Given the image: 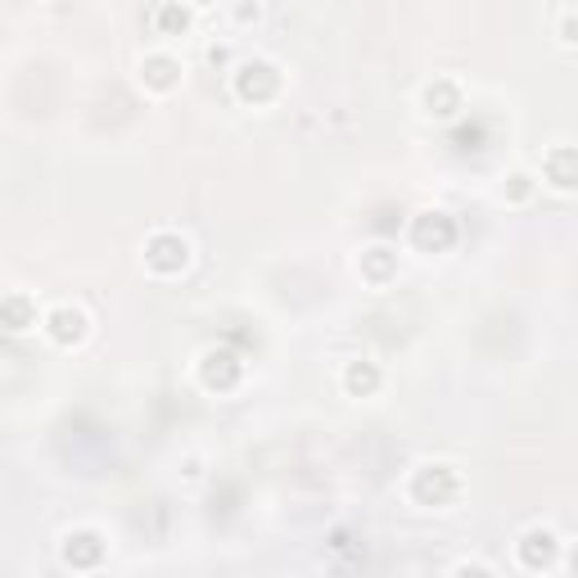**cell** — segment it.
Returning <instances> with one entry per match:
<instances>
[{
  "label": "cell",
  "instance_id": "1",
  "mask_svg": "<svg viewBox=\"0 0 578 578\" xmlns=\"http://www.w3.org/2000/svg\"><path fill=\"white\" fill-rule=\"evenodd\" d=\"M231 96L249 109H267L285 96V68L267 54H253V59H236L231 63Z\"/></svg>",
  "mask_w": 578,
  "mask_h": 578
},
{
  "label": "cell",
  "instance_id": "2",
  "mask_svg": "<svg viewBox=\"0 0 578 578\" xmlns=\"http://www.w3.org/2000/svg\"><path fill=\"white\" fill-rule=\"evenodd\" d=\"M407 497H411V506H425V511L452 506L461 497V470L452 461H420L407 479Z\"/></svg>",
  "mask_w": 578,
  "mask_h": 578
},
{
  "label": "cell",
  "instance_id": "3",
  "mask_svg": "<svg viewBox=\"0 0 578 578\" xmlns=\"http://www.w3.org/2000/svg\"><path fill=\"white\" fill-rule=\"evenodd\" d=\"M140 262H144V271L159 276V280H177V276L190 271V262H195V245H190L181 231L163 227V231H150V236H144Z\"/></svg>",
  "mask_w": 578,
  "mask_h": 578
},
{
  "label": "cell",
  "instance_id": "4",
  "mask_svg": "<svg viewBox=\"0 0 578 578\" xmlns=\"http://www.w3.org/2000/svg\"><path fill=\"white\" fill-rule=\"evenodd\" d=\"M136 82H140L144 96L168 100L186 82V63L172 50H150V54H140V63H136Z\"/></svg>",
  "mask_w": 578,
  "mask_h": 578
},
{
  "label": "cell",
  "instance_id": "5",
  "mask_svg": "<svg viewBox=\"0 0 578 578\" xmlns=\"http://www.w3.org/2000/svg\"><path fill=\"white\" fill-rule=\"evenodd\" d=\"M199 385L208 389V393H217V398H222V393H236L240 385H245V361H240V352H231V348H203L199 352Z\"/></svg>",
  "mask_w": 578,
  "mask_h": 578
},
{
  "label": "cell",
  "instance_id": "6",
  "mask_svg": "<svg viewBox=\"0 0 578 578\" xmlns=\"http://www.w3.org/2000/svg\"><path fill=\"white\" fill-rule=\"evenodd\" d=\"M41 335L54 348H82L91 339V312L78 303H54L50 312H41Z\"/></svg>",
  "mask_w": 578,
  "mask_h": 578
},
{
  "label": "cell",
  "instance_id": "7",
  "mask_svg": "<svg viewBox=\"0 0 578 578\" xmlns=\"http://www.w3.org/2000/svg\"><path fill=\"white\" fill-rule=\"evenodd\" d=\"M104 556H109V538H104L100 529H91V525H78V529H68V534L59 538V560H63L68 569H78V574L100 569Z\"/></svg>",
  "mask_w": 578,
  "mask_h": 578
},
{
  "label": "cell",
  "instance_id": "8",
  "mask_svg": "<svg viewBox=\"0 0 578 578\" xmlns=\"http://www.w3.org/2000/svg\"><path fill=\"white\" fill-rule=\"evenodd\" d=\"M407 236H411V249H420V253H448L457 245V217L444 208H420L411 217Z\"/></svg>",
  "mask_w": 578,
  "mask_h": 578
},
{
  "label": "cell",
  "instance_id": "9",
  "mask_svg": "<svg viewBox=\"0 0 578 578\" xmlns=\"http://www.w3.org/2000/svg\"><path fill=\"white\" fill-rule=\"evenodd\" d=\"M516 560L525 574H551L560 565V534L551 525H529L516 538Z\"/></svg>",
  "mask_w": 578,
  "mask_h": 578
},
{
  "label": "cell",
  "instance_id": "10",
  "mask_svg": "<svg viewBox=\"0 0 578 578\" xmlns=\"http://www.w3.org/2000/svg\"><path fill=\"white\" fill-rule=\"evenodd\" d=\"M461 109H466V96H461V87H457L452 78H434V82L420 87V113H425V118L452 122Z\"/></svg>",
  "mask_w": 578,
  "mask_h": 578
},
{
  "label": "cell",
  "instance_id": "11",
  "mask_svg": "<svg viewBox=\"0 0 578 578\" xmlns=\"http://www.w3.org/2000/svg\"><path fill=\"white\" fill-rule=\"evenodd\" d=\"M339 389L348 398H376L385 389V371H380V361L371 357H352L343 361V371H339Z\"/></svg>",
  "mask_w": 578,
  "mask_h": 578
},
{
  "label": "cell",
  "instance_id": "12",
  "mask_svg": "<svg viewBox=\"0 0 578 578\" xmlns=\"http://www.w3.org/2000/svg\"><path fill=\"white\" fill-rule=\"evenodd\" d=\"M542 181L556 195H574V186H578V150L574 144H551L542 155Z\"/></svg>",
  "mask_w": 578,
  "mask_h": 578
},
{
  "label": "cell",
  "instance_id": "13",
  "mask_svg": "<svg viewBox=\"0 0 578 578\" xmlns=\"http://www.w3.org/2000/svg\"><path fill=\"white\" fill-rule=\"evenodd\" d=\"M41 326V312H37V299L23 295V289H14V295L0 299V330H10V335H28Z\"/></svg>",
  "mask_w": 578,
  "mask_h": 578
},
{
  "label": "cell",
  "instance_id": "14",
  "mask_svg": "<svg viewBox=\"0 0 578 578\" xmlns=\"http://www.w3.org/2000/svg\"><path fill=\"white\" fill-rule=\"evenodd\" d=\"M357 276L367 280L371 289H385V285L398 276V249H389V245L361 249V258H357Z\"/></svg>",
  "mask_w": 578,
  "mask_h": 578
},
{
  "label": "cell",
  "instance_id": "15",
  "mask_svg": "<svg viewBox=\"0 0 578 578\" xmlns=\"http://www.w3.org/2000/svg\"><path fill=\"white\" fill-rule=\"evenodd\" d=\"M190 28H195V6H190V0H163V6L155 10V32L159 37L177 41V37H190Z\"/></svg>",
  "mask_w": 578,
  "mask_h": 578
},
{
  "label": "cell",
  "instance_id": "16",
  "mask_svg": "<svg viewBox=\"0 0 578 578\" xmlns=\"http://www.w3.org/2000/svg\"><path fill=\"white\" fill-rule=\"evenodd\" d=\"M497 195H501L506 208H525V203L538 195V177H534L529 168H516V172L501 177V190H497Z\"/></svg>",
  "mask_w": 578,
  "mask_h": 578
},
{
  "label": "cell",
  "instance_id": "17",
  "mask_svg": "<svg viewBox=\"0 0 578 578\" xmlns=\"http://www.w3.org/2000/svg\"><path fill=\"white\" fill-rule=\"evenodd\" d=\"M203 63L217 68V72H231V63H236L231 41H208V46H203Z\"/></svg>",
  "mask_w": 578,
  "mask_h": 578
},
{
  "label": "cell",
  "instance_id": "18",
  "mask_svg": "<svg viewBox=\"0 0 578 578\" xmlns=\"http://www.w3.org/2000/svg\"><path fill=\"white\" fill-rule=\"evenodd\" d=\"M565 50H574L578 46V23H574V6H565L560 10V37H556Z\"/></svg>",
  "mask_w": 578,
  "mask_h": 578
},
{
  "label": "cell",
  "instance_id": "19",
  "mask_svg": "<svg viewBox=\"0 0 578 578\" xmlns=\"http://www.w3.org/2000/svg\"><path fill=\"white\" fill-rule=\"evenodd\" d=\"M262 19V0H236V28H249Z\"/></svg>",
  "mask_w": 578,
  "mask_h": 578
},
{
  "label": "cell",
  "instance_id": "20",
  "mask_svg": "<svg viewBox=\"0 0 578 578\" xmlns=\"http://www.w3.org/2000/svg\"><path fill=\"white\" fill-rule=\"evenodd\" d=\"M452 574H492V565H484V560H461V565H452Z\"/></svg>",
  "mask_w": 578,
  "mask_h": 578
},
{
  "label": "cell",
  "instance_id": "21",
  "mask_svg": "<svg viewBox=\"0 0 578 578\" xmlns=\"http://www.w3.org/2000/svg\"><path fill=\"white\" fill-rule=\"evenodd\" d=\"M190 6H195V10H203V6H212V0H190Z\"/></svg>",
  "mask_w": 578,
  "mask_h": 578
}]
</instances>
